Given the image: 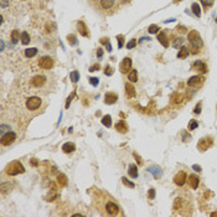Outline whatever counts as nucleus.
<instances>
[{
    "instance_id": "f704fd0d",
    "label": "nucleus",
    "mask_w": 217,
    "mask_h": 217,
    "mask_svg": "<svg viewBox=\"0 0 217 217\" xmlns=\"http://www.w3.org/2000/svg\"><path fill=\"white\" fill-rule=\"evenodd\" d=\"M122 181H123V184H124V185H125V186H129V187H132V189H134L135 187V185H134V184H133L132 181H129V180L127 179V177H122Z\"/></svg>"
},
{
    "instance_id": "09e8293b",
    "label": "nucleus",
    "mask_w": 217,
    "mask_h": 217,
    "mask_svg": "<svg viewBox=\"0 0 217 217\" xmlns=\"http://www.w3.org/2000/svg\"><path fill=\"white\" fill-rule=\"evenodd\" d=\"M192 169L195 170V171H197V173L201 171V166L200 165H192Z\"/></svg>"
},
{
    "instance_id": "4c0bfd02",
    "label": "nucleus",
    "mask_w": 217,
    "mask_h": 217,
    "mask_svg": "<svg viewBox=\"0 0 217 217\" xmlns=\"http://www.w3.org/2000/svg\"><path fill=\"white\" fill-rule=\"evenodd\" d=\"M184 41H185V40H184L182 37H179V39L175 40V42L173 44V46H174L175 49H176V47H179V46H181V45L184 44Z\"/></svg>"
},
{
    "instance_id": "37998d69",
    "label": "nucleus",
    "mask_w": 217,
    "mask_h": 217,
    "mask_svg": "<svg viewBox=\"0 0 217 217\" xmlns=\"http://www.w3.org/2000/svg\"><path fill=\"white\" fill-rule=\"evenodd\" d=\"M190 139H191V135L190 134H186V132H184L182 133V140L184 141H190Z\"/></svg>"
},
{
    "instance_id": "6e6d98bb",
    "label": "nucleus",
    "mask_w": 217,
    "mask_h": 217,
    "mask_svg": "<svg viewBox=\"0 0 217 217\" xmlns=\"http://www.w3.org/2000/svg\"><path fill=\"white\" fill-rule=\"evenodd\" d=\"M211 216H217V211H215V212H212V214H211Z\"/></svg>"
},
{
    "instance_id": "aec40b11",
    "label": "nucleus",
    "mask_w": 217,
    "mask_h": 217,
    "mask_svg": "<svg viewBox=\"0 0 217 217\" xmlns=\"http://www.w3.org/2000/svg\"><path fill=\"white\" fill-rule=\"evenodd\" d=\"M128 173H129V175H130L132 177L137 179L138 177V166L135 164H130V165H129V169H128Z\"/></svg>"
},
{
    "instance_id": "2eb2a0df",
    "label": "nucleus",
    "mask_w": 217,
    "mask_h": 217,
    "mask_svg": "<svg viewBox=\"0 0 217 217\" xmlns=\"http://www.w3.org/2000/svg\"><path fill=\"white\" fill-rule=\"evenodd\" d=\"M77 29H78V32H80L82 36H85V37L89 36L88 29H87V26H86V24H85L83 21H78V22H77Z\"/></svg>"
},
{
    "instance_id": "5fc2aeb1",
    "label": "nucleus",
    "mask_w": 217,
    "mask_h": 217,
    "mask_svg": "<svg viewBox=\"0 0 217 217\" xmlns=\"http://www.w3.org/2000/svg\"><path fill=\"white\" fill-rule=\"evenodd\" d=\"M31 164H32V165H36L37 163H36V160H35V159H32V160H31Z\"/></svg>"
},
{
    "instance_id": "3c124183",
    "label": "nucleus",
    "mask_w": 217,
    "mask_h": 217,
    "mask_svg": "<svg viewBox=\"0 0 217 217\" xmlns=\"http://www.w3.org/2000/svg\"><path fill=\"white\" fill-rule=\"evenodd\" d=\"M176 30H177L179 32H186V29H185V27H184V26H179Z\"/></svg>"
},
{
    "instance_id": "f257e3e1",
    "label": "nucleus",
    "mask_w": 217,
    "mask_h": 217,
    "mask_svg": "<svg viewBox=\"0 0 217 217\" xmlns=\"http://www.w3.org/2000/svg\"><path fill=\"white\" fill-rule=\"evenodd\" d=\"M187 40H189V42H190V45L192 46L193 49H200V47H202V45H204L200 34H198L196 30H191L190 32H189Z\"/></svg>"
},
{
    "instance_id": "412c9836",
    "label": "nucleus",
    "mask_w": 217,
    "mask_h": 217,
    "mask_svg": "<svg viewBox=\"0 0 217 217\" xmlns=\"http://www.w3.org/2000/svg\"><path fill=\"white\" fill-rule=\"evenodd\" d=\"M191 10L193 12V15H196L197 17L201 16V8H200V5H198L197 3H193L192 4V5H191Z\"/></svg>"
},
{
    "instance_id": "4d7b16f0",
    "label": "nucleus",
    "mask_w": 217,
    "mask_h": 217,
    "mask_svg": "<svg viewBox=\"0 0 217 217\" xmlns=\"http://www.w3.org/2000/svg\"><path fill=\"white\" fill-rule=\"evenodd\" d=\"M174 1H175V3H179V1H181V0H174Z\"/></svg>"
},
{
    "instance_id": "473e14b6",
    "label": "nucleus",
    "mask_w": 217,
    "mask_h": 217,
    "mask_svg": "<svg viewBox=\"0 0 217 217\" xmlns=\"http://www.w3.org/2000/svg\"><path fill=\"white\" fill-rule=\"evenodd\" d=\"M159 30H160V27L158 25H150L149 29H148V31H149L150 34H158Z\"/></svg>"
},
{
    "instance_id": "ea45409f",
    "label": "nucleus",
    "mask_w": 217,
    "mask_h": 217,
    "mask_svg": "<svg viewBox=\"0 0 217 217\" xmlns=\"http://www.w3.org/2000/svg\"><path fill=\"white\" fill-rule=\"evenodd\" d=\"M114 73V70L110 66H107L105 67V70H104V75H107V76H112Z\"/></svg>"
},
{
    "instance_id": "4be33fe9",
    "label": "nucleus",
    "mask_w": 217,
    "mask_h": 217,
    "mask_svg": "<svg viewBox=\"0 0 217 217\" xmlns=\"http://www.w3.org/2000/svg\"><path fill=\"white\" fill-rule=\"evenodd\" d=\"M36 55H37V49L31 47V49H27V50H25V56H26V57L32 58V57H35Z\"/></svg>"
},
{
    "instance_id": "20e7f679",
    "label": "nucleus",
    "mask_w": 217,
    "mask_h": 217,
    "mask_svg": "<svg viewBox=\"0 0 217 217\" xmlns=\"http://www.w3.org/2000/svg\"><path fill=\"white\" fill-rule=\"evenodd\" d=\"M212 144H214L212 138L211 137H205V138H202V139H200V141L197 143V148L201 151H205V150L209 149L210 146H212Z\"/></svg>"
},
{
    "instance_id": "8fccbe9b",
    "label": "nucleus",
    "mask_w": 217,
    "mask_h": 217,
    "mask_svg": "<svg viewBox=\"0 0 217 217\" xmlns=\"http://www.w3.org/2000/svg\"><path fill=\"white\" fill-rule=\"evenodd\" d=\"M101 44H103V45H108V44H109V39L103 37L102 40H101Z\"/></svg>"
},
{
    "instance_id": "7c9ffc66",
    "label": "nucleus",
    "mask_w": 217,
    "mask_h": 217,
    "mask_svg": "<svg viewBox=\"0 0 217 217\" xmlns=\"http://www.w3.org/2000/svg\"><path fill=\"white\" fill-rule=\"evenodd\" d=\"M214 1H215V0H201L202 5H204V8L206 9V11H207V9L214 5Z\"/></svg>"
},
{
    "instance_id": "2f4dec72",
    "label": "nucleus",
    "mask_w": 217,
    "mask_h": 217,
    "mask_svg": "<svg viewBox=\"0 0 217 217\" xmlns=\"http://www.w3.org/2000/svg\"><path fill=\"white\" fill-rule=\"evenodd\" d=\"M197 127H198L197 121H195V119H191L190 123H189V130H193V129H197Z\"/></svg>"
},
{
    "instance_id": "49530a36",
    "label": "nucleus",
    "mask_w": 217,
    "mask_h": 217,
    "mask_svg": "<svg viewBox=\"0 0 217 217\" xmlns=\"http://www.w3.org/2000/svg\"><path fill=\"white\" fill-rule=\"evenodd\" d=\"M99 68H101L99 63H97V64H93V66H92V67L89 68V71H91V72H94V71H98Z\"/></svg>"
},
{
    "instance_id": "13d9d810",
    "label": "nucleus",
    "mask_w": 217,
    "mask_h": 217,
    "mask_svg": "<svg viewBox=\"0 0 217 217\" xmlns=\"http://www.w3.org/2000/svg\"><path fill=\"white\" fill-rule=\"evenodd\" d=\"M124 1H128V0H124Z\"/></svg>"
},
{
    "instance_id": "79ce46f5",
    "label": "nucleus",
    "mask_w": 217,
    "mask_h": 217,
    "mask_svg": "<svg viewBox=\"0 0 217 217\" xmlns=\"http://www.w3.org/2000/svg\"><path fill=\"white\" fill-rule=\"evenodd\" d=\"M201 102L200 103H197L196 104V107H195V109H193V113H195V114H200L201 113Z\"/></svg>"
},
{
    "instance_id": "a19ab883",
    "label": "nucleus",
    "mask_w": 217,
    "mask_h": 217,
    "mask_svg": "<svg viewBox=\"0 0 217 217\" xmlns=\"http://www.w3.org/2000/svg\"><path fill=\"white\" fill-rule=\"evenodd\" d=\"M67 40H68V42H70L71 45H76V36L75 35H68Z\"/></svg>"
},
{
    "instance_id": "9b49d317",
    "label": "nucleus",
    "mask_w": 217,
    "mask_h": 217,
    "mask_svg": "<svg viewBox=\"0 0 217 217\" xmlns=\"http://www.w3.org/2000/svg\"><path fill=\"white\" fill-rule=\"evenodd\" d=\"M117 99H118V96H117V93H113V92H108V93H105V96H104L105 104H114L117 102Z\"/></svg>"
},
{
    "instance_id": "ddd939ff",
    "label": "nucleus",
    "mask_w": 217,
    "mask_h": 217,
    "mask_svg": "<svg viewBox=\"0 0 217 217\" xmlns=\"http://www.w3.org/2000/svg\"><path fill=\"white\" fill-rule=\"evenodd\" d=\"M189 185H190V187L193 189V190H196L198 187V185H200V179H198L197 175H190V176H189Z\"/></svg>"
},
{
    "instance_id": "f8f14e48",
    "label": "nucleus",
    "mask_w": 217,
    "mask_h": 217,
    "mask_svg": "<svg viewBox=\"0 0 217 217\" xmlns=\"http://www.w3.org/2000/svg\"><path fill=\"white\" fill-rule=\"evenodd\" d=\"M46 82V78L44 76H35L34 78L31 80V83L32 86L36 87V88H40V87H42Z\"/></svg>"
},
{
    "instance_id": "6ab92c4d",
    "label": "nucleus",
    "mask_w": 217,
    "mask_h": 217,
    "mask_svg": "<svg viewBox=\"0 0 217 217\" xmlns=\"http://www.w3.org/2000/svg\"><path fill=\"white\" fill-rule=\"evenodd\" d=\"M75 149H76V146L73 143H66V144L62 145V151L66 154H70L72 151H75Z\"/></svg>"
},
{
    "instance_id": "864d4df0",
    "label": "nucleus",
    "mask_w": 217,
    "mask_h": 217,
    "mask_svg": "<svg viewBox=\"0 0 217 217\" xmlns=\"http://www.w3.org/2000/svg\"><path fill=\"white\" fill-rule=\"evenodd\" d=\"M105 47H107V50H108V52H110V51H112V46H110V44H108V45H105Z\"/></svg>"
},
{
    "instance_id": "f03ea898",
    "label": "nucleus",
    "mask_w": 217,
    "mask_h": 217,
    "mask_svg": "<svg viewBox=\"0 0 217 217\" xmlns=\"http://www.w3.org/2000/svg\"><path fill=\"white\" fill-rule=\"evenodd\" d=\"M25 171L24 166H22V164L20 163V161H12V163H10L8 165L6 168V174L10 175V176H15V175H19V174H22Z\"/></svg>"
},
{
    "instance_id": "c85d7f7f",
    "label": "nucleus",
    "mask_w": 217,
    "mask_h": 217,
    "mask_svg": "<svg viewBox=\"0 0 217 217\" xmlns=\"http://www.w3.org/2000/svg\"><path fill=\"white\" fill-rule=\"evenodd\" d=\"M19 37H21V35L19 34V30H12L11 32V41L12 44H16L19 41Z\"/></svg>"
},
{
    "instance_id": "a211bd4d",
    "label": "nucleus",
    "mask_w": 217,
    "mask_h": 217,
    "mask_svg": "<svg viewBox=\"0 0 217 217\" xmlns=\"http://www.w3.org/2000/svg\"><path fill=\"white\" fill-rule=\"evenodd\" d=\"M158 40L164 47H169V40H168V36H166L165 32H160L158 35Z\"/></svg>"
},
{
    "instance_id": "f3484780",
    "label": "nucleus",
    "mask_w": 217,
    "mask_h": 217,
    "mask_svg": "<svg viewBox=\"0 0 217 217\" xmlns=\"http://www.w3.org/2000/svg\"><path fill=\"white\" fill-rule=\"evenodd\" d=\"M115 129H117V132L122 133V134H125V133L128 132V127H127V124L124 121H121V122H118L117 124H115Z\"/></svg>"
},
{
    "instance_id": "b1692460",
    "label": "nucleus",
    "mask_w": 217,
    "mask_h": 217,
    "mask_svg": "<svg viewBox=\"0 0 217 217\" xmlns=\"http://www.w3.org/2000/svg\"><path fill=\"white\" fill-rule=\"evenodd\" d=\"M128 80L130 82H137L138 81V71L137 70H130L128 73Z\"/></svg>"
},
{
    "instance_id": "423d86ee",
    "label": "nucleus",
    "mask_w": 217,
    "mask_h": 217,
    "mask_svg": "<svg viewBox=\"0 0 217 217\" xmlns=\"http://www.w3.org/2000/svg\"><path fill=\"white\" fill-rule=\"evenodd\" d=\"M39 67L42 68V70H51V68L53 67V60L49 56L42 57L39 61Z\"/></svg>"
},
{
    "instance_id": "1a4fd4ad",
    "label": "nucleus",
    "mask_w": 217,
    "mask_h": 217,
    "mask_svg": "<svg viewBox=\"0 0 217 217\" xmlns=\"http://www.w3.org/2000/svg\"><path fill=\"white\" fill-rule=\"evenodd\" d=\"M119 70H121L122 73H127L129 70H132V58L129 57L123 58V61L119 64Z\"/></svg>"
},
{
    "instance_id": "603ef678",
    "label": "nucleus",
    "mask_w": 217,
    "mask_h": 217,
    "mask_svg": "<svg viewBox=\"0 0 217 217\" xmlns=\"http://www.w3.org/2000/svg\"><path fill=\"white\" fill-rule=\"evenodd\" d=\"M6 1H8V0H1V9H4L6 6Z\"/></svg>"
},
{
    "instance_id": "a18cd8bd",
    "label": "nucleus",
    "mask_w": 217,
    "mask_h": 217,
    "mask_svg": "<svg viewBox=\"0 0 217 217\" xmlns=\"http://www.w3.org/2000/svg\"><path fill=\"white\" fill-rule=\"evenodd\" d=\"M148 197H149L150 200H153V198H155V190H154V189H150V190H149V193H148Z\"/></svg>"
},
{
    "instance_id": "bb28decb",
    "label": "nucleus",
    "mask_w": 217,
    "mask_h": 217,
    "mask_svg": "<svg viewBox=\"0 0 217 217\" xmlns=\"http://www.w3.org/2000/svg\"><path fill=\"white\" fill-rule=\"evenodd\" d=\"M102 124L104 127H107V128H109L110 125H112V117L110 115H104V117L102 118Z\"/></svg>"
},
{
    "instance_id": "c9c22d12",
    "label": "nucleus",
    "mask_w": 217,
    "mask_h": 217,
    "mask_svg": "<svg viewBox=\"0 0 217 217\" xmlns=\"http://www.w3.org/2000/svg\"><path fill=\"white\" fill-rule=\"evenodd\" d=\"M76 96V92L73 91L72 93L70 94V97H67V101H66V105H64V107H66V109H68V107H70V104H71V101H72V98L73 97Z\"/></svg>"
},
{
    "instance_id": "cd10ccee",
    "label": "nucleus",
    "mask_w": 217,
    "mask_h": 217,
    "mask_svg": "<svg viewBox=\"0 0 217 217\" xmlns=\"http://www.w3.org/2000/svg\"><path fill=\"white\" fill-rule=\"evenodd\" d=\"M189 56V50L187 47H181L177 53V58H186Z\"/></svg>"
},
{
    "instance_id": "39448f33",
    "label": "nucleus",
    "mask_w": 217,
    "mask_h": 217,
    "mask_svg": "<svg viewBox=\"0 0 217 217\" xmlns=\"http://www.w3.org/2000/svg\"><path fill=\"white\" fill-rule=\"evenodd\" d=\"M15 140H16V134L14 132H8L6 134L1 135V144L4 146H8V145L12 144Z\"/></svg>"
},
{
    "instance_id": "72a5a7b5",
    "label": "nucleus",
    "mask_w": 217,
    "mask_h": 217,
    "mask_svg": "<svg viewBox=\"0 0 217 217\" xmlns=\"http://www.w3.org/2000/svg\"><path fill=\"white\" fill-rule=\"evenodd\" d=\"M88 81H89V83L93 87H97V86H98V83H99V78L98 77H91V78H88Z\"/></svg>"
},
{
    "instance_id": "5701e85b",
    "label": "nucleus",
    "mask_w": 217,
    "mask_h": 217,
    "mask_svg": "<svg viewBox=\"0 0 217 217\" xmlns=\"http://www.w3.org/2000/svg\"><path fill=\"white\" fill-rule=\"evenodd\" d=\"M57 184L61 187H63V186H66L67 185V177L64 176L63 174H58V176H57Z\"/></svg>"
},
{
    "instance_id": "c03bdc74",
    "label": "nucleus",
    "mask_w": 217,
    "mask_h": 217,
    "mask_svg": "<svg viewBox=\"0 0 217 217\" xmlns=\"http://www.w3.org/2000/svg\"><path fill=\"white\" fill-rule=\"evenodd\" d=\"M56 197H57V193L56 192H52L51 195H49L47 197H46V200H47V201H53Z\"/></svg>"
},
{
    "instance_id": "393cba45",
    "label": "nucleus",
    "mask_w": 217,
    "mask_h": 217,
    "mask_svg": "<svg viewBox=\"0 0 217 217\" xmlns=\"http://www.w3.org/2000/svg\"><path fill=\"white\" fill-rule=\"evenodd\" d=\"M20 40H21V44L22 45H27V44H29L30 42V35H29V32H27V31L22 32Z\"/></svg>"
},
{
    "instance_id": "6e6552de",
    "label": "nucleus",
    "mask_w": 217,
    "mask_h": 217,
    "mask_svg": "<svg viewBox=\"0 0 217 217\" xmlns=\"http://www.w3.org/2000/svg\"><path fill=\"white\" fill-rule=\"evenodd\" d=\"M105 211H107L108 215H112L115 216L119 214V206L117 204H114L113 201H109L107 205H105Z\"/></svg>"
},
{
    "instance_id": "7ed1b4c3",
    "label": "nucleus",
    "mask_w": 217,
    "mask_h": 217,
    "mask_svg": "<svg viewBox=\"0 0 217 217\" xmlns=\"http://www.w3.org/2000/svg\"><path fill=\"white\" fill-rule=\"evenodd\" d=\"M41 105V98L40 97H30V98H27L26 101V108L29 110H36L39 109Z\"/></svg>"
},
{
    "instance_id": "e433bc0d",
    "label": "nucleus",
    "mask_w": 217,
    "mask_h": 217,
    "mask_svg": "<svg viewBox=\"0 0 217 217\" xmlns=\"http://www.w3.org/2000/svg\"><path fill=\"white\" fill-rule=\"evenodd\" d=\"M117 40H118V47L122 49L123 45H124V36L123 35H118L117 36Z\"/></svg>"
},
{
    "instance_id": "dca6fc26",
    "label": "nucleus",
    "mask_w": 217,
    "mask_h": 217,
    "mask_svg": "<svg viewBox=\"0 0 217 217\" xmlns=\"http://www.w3.org/2000/svg\"><path fill=\"white\" fill-rule=\"evenodd\" d=\"M125 96L128 98H134L135 97V88L132 83H125Z\"/></svg>"
},
{
    "instance_id": "a878e982",
    "label": "nucleus",
    "mask_w": 217,
    "mask_h": 217,
    "mask_svg": "<svg viewBox=\"0 0 217 217\" xmlns=\"http://www.w3.org/2000/svg\"><path fill=\"white\" fill-rule=\"evenodd\" d=\"M101 5L103 9H110L114 5V0H101Z\"/></svg>"
},
{
    "instance_id": "4468645a",
    "label": "nucleus",
    "mask_w": 217,
    "mask_h": 217,
    "mask_svg": "<svg viewBox=\"0 0 217 217\" xmlns=\"http://www.w3.org/2000/svg\"><path fill=\"white\" fill-rule=\"evenodd\" d=\"M204 82V77L201 76H192L190 80L187 81V86L189 87H195L197 85H200V83Z\"/></svg>"
},
{
    "instance_id": "de8ad7c7",
    "label": "nucleus",
    "mask_w": 217,
    "mask_h": 217,
    "mask_svg": "<svg viewBox=\"0 0 217 217\" xmlns=\"http://www.w3.org/2000/svg\"><path fill=\"white\" fill-rule=\"evenodd\" d=\"M102 56H103V49H98L97 50V57L102 58Z\"/></svg>"
},
{
    "instance_id": "c756f323",
    "label": "nucleus",
    "mask_w": 217,
    "mask_h": 217,
    "mask_svg": "<svg viewBox=\"0 0 217 217\" xmlns=\"http://www.w3.org/2000/svg\"><path fill=\"white\" fill-rule=\"evenodd\" d=\"M70 78H71V81L73 83L78 82V80H80V73H78V71H72L70 73Z\"/></svg>"
},
{
    "instance_id": "9d476101",
    "label": "nucleus",
    "mask_w": 217,
    "mask_h": 217,
    "mask_svg": "<svg viewBox=\"0 0 217 217\" xmlns=\"http://www.w3.org/2000/svg\"><path fill=\"white\" fill-rule=\"evenodd\" d=\"M192 70H195L200 73H206L207 72V66L204 61H200V60H197V61L193 62L192 64Z\"/></svg>"
},
{
    "instance_id": "0eeeda50",
    "label": "nucleus",
    "mask_w": 217,
    "mask_h": 217,
    "mask_svg": "<svg viewBox=\"0 0 217 217\" xmlns=\"http://www.w3.org/2000/svg\"><path fill=\"white\" fill-rule=\"evenodd\" d=\"M186 179H187V175H186L185 171H179V173L174 176V182H175V185H177V186L181 187V186L185 185Z\"/></svg>"
},
{
    "instance_id": "58836bf2",
    "label": "nucleus",
    "mask_w": 217,
    "mask_h": 217,
    "mask_svg": "<svg viewBox=\"0 0 217 217\" xmlns=\"http://www.w3.org/2000/svg\"><path fill=\"white\" fill-rule=\"evenodd\" d=\"M135 46H137V40L133 39V40H130V41H129V42L127 44V49L130 50V49H134Z\"/></svg>"
}]
</instances>
